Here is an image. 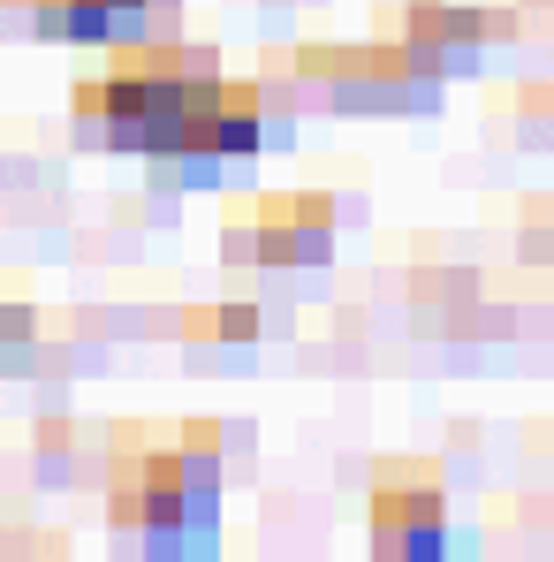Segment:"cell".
I'll return each mask as SVG.
<instances>
[{
    "label": "cell",
    "instance_id": "6da1fadb",
    "mask_svg": "<svg viewBox=\"0 0 554 562\" xmlns=\"http://www.w3.org/2000/svg\"><path fill=\"white\" fill-rule=\"evenodd\" d=\"M221 441L228 426H129L114 434L106 517L114 540L145 562H213L221 555Z\"/></svg>",
    "mask_w": 554,
    "mask_h": 562
},
{
    "label": "cell",
    "instance_id": "7a4b0ae2",
    "mask_svg": "<svg viewBox=\"0 0 554 562\" xmlns=\"http://www.w3.org/2000/svg\"><path fill=\"white\" fill-rule=\"evenodd\" d=\"M335 251V198H251L228 213V267H304L319 274Z\"/></svg>",
    "mask_w": 554,
    "mask_h": 562
},
{
    "label": "cell",
    "instance_id": "3957f363",
    "mask_svg": "<svg viewBox=\"0 0 554 562\" xmlns=\"http://www.w3.org/2000/svg\"><path fill=\"white\" fill-rule=\"evenodd\" d=\"M365 525H372V555L380 562H449L471 548L456 532V517H449V494L433 479H395L387 471L365 509Z\"/></svg>",
    "mask_w": 554,
    "mask_h": 562
},
{
    "label": "cell",
    "instance_id": "277c9868",
    "mask_svg": "<svg viewBox=\"0 0 554 562\" xmlns=\"http://www.w3.org/2000/svg\"><path fill=\"white\" fill-rule=\"evenodd\" d=\"M494 38H509V15H478V8H433V0H418V8H410V31H403V54H410L433 85H449V77H478V61H486Z\"/></svg>",
    "mask_w": 554,
    "mask_h": 562
},
{
    "label": "cell",
    "instance_id": "5b68a950",
    "mask_svg": "<svg viewBox=\"0 0 554 562\" xmlns=\"http://www.w3.org/2000/svg\"><path fill=\"white\" fill-rule=\"evenodd\" d=\"M31 31L61 46H122V23L106 15V0H31Z\"/></svg>",
    "mask_w": 554,
    "mask_h": 562
},
{
    "label": "cell",
    "instance_id": "8992f818",
    "mask_svg": "<svg viewBox=\"0 0 554 562\" xmlns=\"http://www.w3.org/2000/svg\"><path fill=\"white\" fill-rule=\"evenodd\" d=\"M190 335H213V342H251V335H259V312H251V304H221V312H190Z\"/></svg>",
    "mask_w": 554,
    "mask_h": 562
},
{
    "label": "cell",
    "instance_id": "52a82bcc",
    "mask_svg": "<svg viewBox=\"0 0 554 562\" xmlns=\"http://www.w3.org/2000/svg\"><path fill=\"white\" fill-rule=\"evenodd\" d=\"M38 335V312L31 304H0V350H23Z\"/></svg>",
    "mask_w": 554,
    "mask_h": 562
}]
</instances>
